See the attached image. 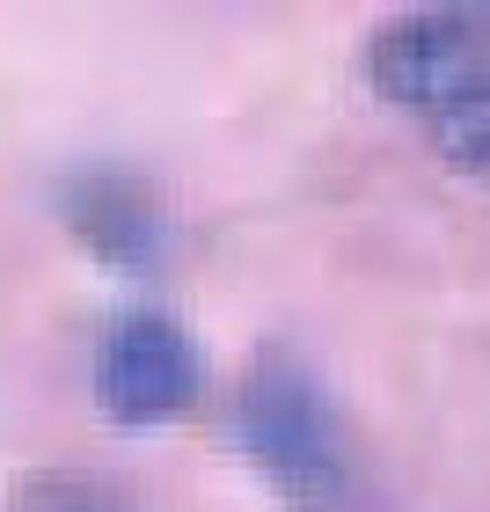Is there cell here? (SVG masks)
<instances>
[{"label": "cell", "mask_w": 490, "mask_h": 512, "mask_svg": "<svg viewBox=\"0 0 490 512\" xmlns=\"http://www.w3.org/2000/svg\"><path fill=\"white\" fill-rule=\"evenodd\" d=\"M366 88L417 125L490 88V8H403L366 37Z\"/></svg>", "instance_id": "7a4b0ae2"}, {"label": "cell", "mask_w": 490, "mask_h": 512, "mask_svg": "<svg viewBox=\"0 0 490 512\" xmlns=\"http://www.w3.org/2000/svg\"><path fill=\"white\" fill-rule=\"evenodd\" d=\"M235 447L278 512H395V491L373 469L337 388L293 344L256 352L235 381Z\"/></svg>", "instance_id": "6da1fadb"}, {"label": "cell", "mask_w": 490, "mask_h": 512, "mask_svg": "<svg viewBox=\"0 0 490 512\" xmlns=\"http://www.w3.org/2000/svg\"><path fill=\"white\" fill-rule=\"evenodd\" d=\"M425 139L447 169H461L469 183L490 191V88L469 103H454V110H439V118H425Z\"/></svg>", "instance_id": "8992f818"}, {"label": "cell", "mask_w": 490, "mask_h": 512, "mask_svg": "<svg viewBox=\"0 0 490 512\" xmlns=\"http://www.w3.org/2000/svg\"><path fill=\"white\" fill-rule=\"evenodd\" d=\"M59 220L74 227V242L88 256H103V264H118V271H154L161 256H169V213H161V198L132 169L66 176Z\"/></svg>", "instance_id": "277c9868"}, {"label": "cell", "mask_w": 490, "mask_h": 512, "mask_svg": "<svg viewBox=\"0 0 490 512\" xmlns=\"http://www.w3.org/2000/svg\"><path fill=\"white\" fill-rule=\"evenodd\" d=\"M0 512H139L118 483L88 476V469H30L8 483Z\"/></svg>", "instance_id": "5b68a950"}, {"label": "cell", "mask_w": 490, "mask_h": 512, "mask_svg": "<svg viewBox=\"0 0 490 512\" xmlns=\"http://www.w3.org/2000/svg\"><path fill=\"white\" fill-rule=\"evenodd\" d=\"M96 388L103 410L118 425H169L198 403V344L176 315L132 308L103 330V359H96Z\"/></svg>", "instance_id": "3957f363"}]
</instances>
